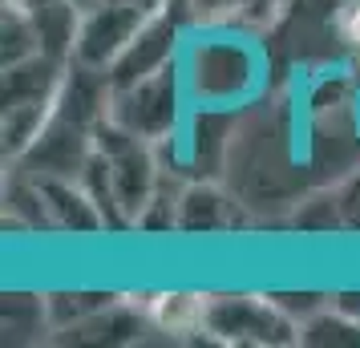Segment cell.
<instances>
[{"label": "cell", "instance_id": "1", "mask_svg": "<svg viewBox=\"0 0 360 348\" xmlns=\"http://www.w3.org/2000/svg\"><path fill=\"white\" fill-rule=\"evenodd\" d=\"M150 312H154V320H158L162 328L182 332V328L202 324V316H207V299L202 296H154Z\"/></svg>", "mask_w": 360, "mask_h": 348}, {"label": "cell", "instance_id": "2", "mask_svg": "<svg viewBox=\"0 0 360 348\" xmlns=\"http://www.w3.org/2000/svg\"><path fill=\"white\" fill-rule=\"evenodd\" d=\"M348 41H352V45L360 49V4L352 8V13H348Z\"/></svg>", "mask_w": 360, "mask_h": 348}]
</instances>
